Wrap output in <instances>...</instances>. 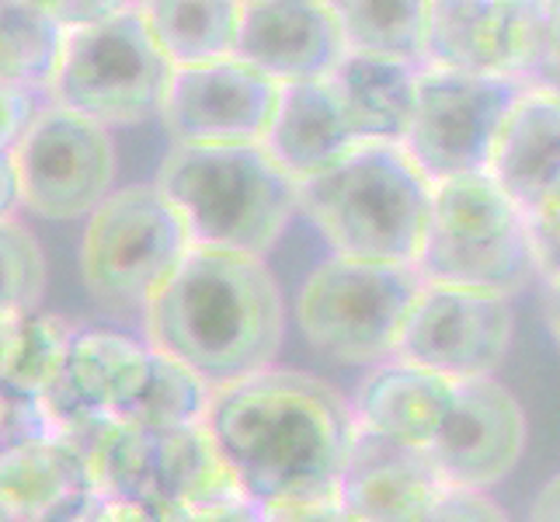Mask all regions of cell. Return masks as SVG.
I'll return each mask as SVG.
<instances>
[{
	"label": "cell",
	"instance_id": "6da1fadb",
	"mask_svg": "<svg viewBox=\"0 0 560 522\" xmlns=\"http://www.w3.org/2000/svg\"><path fill=\"white\" fill-rule=\"evenodd\" d=\"M206 425L241 488L268 512L338 498L359 436L352 401L320 376L279 366L212 394Z\"/></svg>",
	"mask_w": 560,
	"mask_h": 522
},
{
	"label": "cell",
	"instance_id": "7a4b0ae2",
	"mask_svg": "<svg viewBox=\"0 0 560 522\" xmlns=\"http://www.w3.org/2000/svg\"><path fill=\"white\" fill-rule=\"evenodd\" d=\"M147 341L199 373L212 391L272 370L285 335L282 289L265 258L191 247L150 300Z\"/></svg>",
	"mask_w": 560,
	"mask_h": 522
},
{
	"label": "cell",
	"instance_id": "3957f363",
	"mask_svg": "<svg viewBox=\"0 0 560 522\" xmlns=\"http://www.w3.org/2000/svg\"><path fill=\"white\" fill-rule=\"evenodd\" d=\"M435 182L400 143H359L300 182V212L335 255L418 262Z\"/></svg>",
	"mask_w": 560,
	"mask_h": 522
},
{
	"label": "cell",
	"instance_id": "277c9868",
	"mask_svg": "<svg viewBox=\"0 0 560 522\" xmlns=\"http://www.w3.org/2000/svg\"><path fill=\"white\" fill-rule=\"evenodd\" d=\"M185 217L196 247L265 258L300 212V185L265 143H171L153 178Z\"/></svg>",
	"mask_w": 560,
	"mask_h": 522
},
{
	"label": "cell",
	"instance_id": "5b68a950",
	"mask_svg": "<svg viewBox=\"0 0 560 522\" xmlns=\"http://www.w3.org/2000/svg\"><path fill=\"white\" fill-rule=\"evenodd\" d=\"M415 265L424 282L515 297L539 279L529 209L518 206L491 171L435 182L429 230Z\"/></svg>",
	"mask_w": 560,
	"mask_h": 522
},
{
	"label": "cell",
	"instance_id": "8992f818",
	"mask_svg": "<svg viewBox=\"0 0 560 522\" xmlns=\"http://www.w3.org/2000/svg\"><path fill=\"white\" fill-rule=\"evenodd\" d=\"M421 289L424 276L411 262L331 255L303 279L296 324L320 356L373 370L400 352Z\"/></svg>",
	"mask_w": 560,
	"mask_h": 522
},
{
	"label": "cell",
	"instance_id": "52a82bcc",
	"mask_svg": "<svg viewBox=\"0 0 560 522\" xmlns=\"http://www.w3.org/2000/svg\"><path fill=\"white\" fill-rule=\"evenodd\" d=\"M191 247L185 217L158 185L115 188L88 217L81 276L105 311L147 314Z\"/></svg>",
	"mask_w": 560,
	"mask_h": 522
},
{
	"label": "cell",
	"instance_id": "ba28073f",
	"mask_svg": "<svg viewBox=\"0 0 560 522\" xmlns=\"http://www.w3.org/2000/svg\"><path fill=\"white\" fill-rule=\"evenodd\" d=\"M115 192L112 129L49 102L4 150V217L28 209L38 220H88Z\"/></svg>",
	"mask_w": 560,
	"mask_h": 522
},
{
	"label": "cell",
	"instance_id": "9c48e42d",
	"mask_svg": "<svg viewBox=\"0 0 560 522\" xmlns=\"http://www.w3.org/2000/svg\"><path fill=\"white\" fill-rule=\"evenodd\" d=\"M175 63L167 60L147 18L129 11L67 35L49 98L108 129L140 126L161 115Z\"/></svg>",
	"mask_w": 560,
	"mask_h": 522
},
{
	"label": "cell",
	"instance_id": "30bf717a",
	"mask_svg": "<svg viewBox=\"0 0 560 522\" xmlns=\"http://www.w3.org/2000/svg\"><path fill=\"white\" fill-rule=\"evenodd\" d=\"M523 84L446 67H421L415 126L404 150L432 182L491 167L498 132Z\"/></svg>",
	"mask_w": 560,
	"mask_h": 522
},
{
	"label": "cell",
	"instance_id": "8fae6325",
	"mask_svg": "<svg viewBox=\"0 0 560 522\" xmlns=\"http://www.w3.org/2000/svg\"><path fill=\"white\" fill-rule=\"evenodd\" d=\"M512 327V297L491 293V289L424 282L397 356L429 366L453 383L485 380L505 362Z\"/></svg>",
	"mask_w": 560,
	"mask_h": 522
},
{
	"label": "cell",
	"instance_id": "7c38bea8",
	"mask_svg": "<svg viewBox=\"0 0 560 522\" xmlns=\"http://www.w3.org/2000/svg\"><path fill=\"white\" fill-rule=\"evenodd\" d=\"M282 84L241 56L175 67L161 123L171 143L244 147L265 143L276 123Z\"/></svg>",
	"mask_w": 560,
	"mask_h": 522
},
{
	"label": "cell",
	"instance_id": "4fadbf2b",
	"mask_svg": "<svg viewBox=\"0 0 560 522\" xmlns=\"http://www.w3.org/2000/svg\"><path fill=\"white\" fill-rule=\"evenodd\" d=\"M539 49V0H432L421 67L529 84Z\"/></svg>",
	"mask_w": 560,
	"mask_h": 522
},
{
	"label": "cell",
	"instance_id": "5bb4252c",
	"mask_svg": "<svg viewBox=\"0 0 560 522\" xmlns=\"http://www.w3.org/2000/svg\"><path fill=\"white\" fill-rule=\"evenodd\" d=\"M526 411L494 376L459 383L456 404L429 450L453 491H488L505 480L526 450Z\"/></svg>",
	"mask_w": 560,
	"mask_h": 522
},
{
	"label": "cell",
	"instance_id": "9a60e30c",
	"mask_svg": "<svg viewBox=\"0 0 560 522\" xmlns=\"http://www.w3.org/2000/svg\"><path fill=\"white\" fill-rule=\"evenodd\" d=\"M450 491V480L429 450L359 429L338 501L359 522H432Z\"/></svg>",
	"mask_w": 560,
	"mask_h": 522
},
{
	"label": "cell",
	"instance_id": "2e32d148",
	"mask_svg": "<svg viewBox=\"0 0 560 522\" xmlns=\"http://www.w3.org/2000/svg\"><path fill=\"white\" fill-rule=\"evenodd\" d=\"M237 56L272 81H327L349 56L327 0H244Z\"/></svg>",
	"mask_w": 560,
	"mask_h": 522
},
{
	"label": "cell",
	"instance_id": "e0dca14e",
	"mask_svg": "<svg viewBox=\"0 0 560 522\" xmlns=\"http://www.w3.org/2000/svg\"><path fill=\"white\" fill-rule=\"evenodd\" d=\"M153 373V345L112 327H77L70 341L67 376L46 404L60 425L84 415L129 418Z\"/></svg>",
	"mask_w": 560,
	"mask_h": 522
},
{
	"label": "cell",
	"instance_id": "ac0fdd59",
	"mask_svg": "<svg viewBox=\"0 0 560 522\" xmlns=\"http://www.w3.org/2000/svg\"><path fill=\"white\" fill-rule=\"evenodd\" d=\"M456 394L459 383L450 376L394 356L362 376L352 397V411L365 432L415 450H432L453 411Z\"/></svg>",
	"mask_w": 560,
	"mask_h": 522
},
{
	"label": "cell",
	"instance_id": "d6986e66",
	"mask_svg": "<svg viewBox=\"0 0 560 522\" xmlns=\"http://www.w3.org/2000/svg\"><path fill=\"white\" fill-rule=\"evenodd\" d=\"M362 140L338 98L331 77L282 88L279 112L265 147L296 185L338 164Z\"/></svg>",
	"mask_w": 560,
	"mask_h": 522
},
{
	"label": "cell",
	"instance_id": "ffe728a7",
	"mask_svg": "<svg viewBox=\"0 0 560 522\" xmlns=\"http://www.w3.org/2000/svg\"><path fill=\"white\" fill-rule=\"evenodd\" d=\"M509 196L529 212L560 185V94L523 84L488 167Z\"/></svg>",
	"mask_w": 560,
	"mask_h": 522
},
{
	"label": "cell",
	"instance_id": "44dd1931",
	"mask_svg": "<svg viewBox=\"0 0 560 522\" xmlns=\"http://www.w3.org/2000/svg\"><path fill=\"white\" fill-rule=\"evenodd\" d=\"M84 453L63 432L11 446L0 456V512L4 522H43L94 498Z\"/></svg>",
	"mask_w": 560,
	"mask_h": 522
},
{
	"label": "cell",
	"instance_id": "7402d4cb",
	"mask_svg": "<svg viewBox=\"0 0 560 522\" xmlns=\"http://www.w3.org/2000/svg\"><path fill=\"white\" fill-rule=\"evenodd\" d=\"M331 84L362 143L404 147L418 112L421 63L376 53H349L331 73Z\"/></svg>",
	"mask_w": 560,
	"mask_h": 522
},
{
	"label": "cell",
	"instance_id": "603a6c76",
	"mask_svg": "<svg viewBox=\"0 0 560 522\" xmlns=\"http://www.w3.org/2000/svg\"><path fill=\"white\" fill-rule=\"evenodd\" d=\"M137 8L175 67L237 56L244 0H137Z\"/></svg>",
	"mask_w": 560,
	"mask_h": 522
},
{
	"label": "cell",
	"instance_id": "cb8c5ba5",
	"mask_svg": "<svg viewBox=\"0 0 560 522\" xmlns=\"http://www.w3.org/2000/svg\"><path fill=\"white\" fill-rule=\"evenodd\" d=\"M158 498L178 509L209 506L241 495V480L206 421L153 436Z\"/></svg>",
	"mask_w": 560,
	"mask_h": 522
},
{
	"label": "cell",
	"instance_id": "d4e9b609",
	"mask_svg": "<svg viewBox=\"0 0 560 522\" xmlns=\"http://www.w3.org/2000/svg\"><path fill=\"white\" fill-rule=\"evenodd\" d=\"M0 348H4V391H18L28 397L49 401L67 376L70 341L73 332L63 317L56 314H0Z\"/></svg>",
	"mask_w": 560,
	"mask_h": 522
},
{
	"label": "cell",
	"instance_id": "484cf974",
	"mask_svg": "<svg viewBox=\"0 0 560 522\" xmlns=\"http://www.w3.org/2000/svg\"><path fill=\"white\" fill-rule=\"evenodd\" d=\"M349 53L421 63L432 0H327Z\"/></svg>",
	"mask_w": 560,
	"mask_h": 522
},
{
	"label": "cell",
	"instance_id": "4316f807",
	"mask_svg": "<svg viewBox=\"0 0 560 522\" xmlns=\"http://www.w3.org/2000/svg\"><path fill=\"white\" fill-rule=\"evenodd\" d=\"M67 35V28L32 8L28 0H4V84L49 94Z\"/></svg>",
	"mask_w": 560,
	"mask_h": 522
},
{
	"label": "cell",
	"instance_id": "83f0119b",
	"mask_svg": "<svg viewBox=\"0 0 560 522\" xmlns=\"http://www.w3.org/2000/svg\"><path fill=\"white\" fill-rule=\"evenodd\" d=\"M212 394L217 391H212L199 373H191L188 366H182L178 359H171V356L153 348L150 383H147L140 404L129 411L126 421L140 425V429H147L153 436L188 429V425L206 421Z\"/></svg>",
	"mask_w": 560,
	"mask_h": 522
},
{
	"label": "cell",
	"instance_id": "f1b7e54d",
	"mask_svg": "<svg viewBox=\"0 0 560 522\" xmlns=\"http://www.w3.org/2000/svg\"><path fill=\"white\" fill-rule=\"evenodd\" d=\"M0 255H4V306L0 314H35L46 297L49 268L43 244L18 212L0 223Z\"/></svg>",
	"mask_w": 560,
	"mask_h": 522
},
{
	"label": "cell",
	"instance_id": "f546056e",
	"mask_svg": "<svg viewBox=\"0 0 560 522\" xmlns=\"http://www.w3.org/2000/svg\"><path fill=\"white\" fill-rule=\"evenodd\" d=\"M60 432L49 404L43 397H28L18 391H4V450L25 446V442L46 439Z\"/></svg>",
	"mask_w": 560,
	"mask_h": 522
},
{
	"label": "cell",
	"instance_id": "4dcf8cb0",
	"mask_svg": "<svg viewBox=\"0 0 560 522\" xmlns=\"http://www.w3.org/2000/svg\"><path fill=\"white\" fill-rule=\"evenodd\" d=\"M32 8L49 14L56 25L67 32H81L91 25H102L108 18L129 11L137 0H28Z\"/></svg>",
	"mask_w": 560,
	"mask_h": 522
},
{
	"label": "cell",
	"instance_id": "1f68e13d",
	"mask_svg": "<svg viewBox=\"0 0 560 522\" xmlns=\"http://www.w3.org/2000/svg\"><path fill=\"white\" fill-rule=\"evenodd\" d=\"M529 84L560 94V0H539V49Z\"/></svg>",
	"mask_w": 560,
	"mask_h": 522
},
{
	"label": "cell",
	"instance_id": "d6a6232c",
	"mask_svg": "<svg viewBox=\"0 0 560 522\" xmlns=\"http://www.w3.org/2000/svg\"><path fill=\"white\" fill-rule=\"evenodd\" d=\"M529 220H533L539 279L560 276V185L529 212Z\"/></svg>",
	"mask_w": 560,
	"mask_h": 522
},
{
	"label": "cell",
	"instance_id": "836d02e7",
	"mask_svg": "<svg viewBox=\"0 0 560 522\" xmlns=\"http://www.w3.org/2000/svg\"><path fill=\"white\" fill-rule=\"evenodd\" d=\"M91 522H182L178 509L158 498H132V495H98Z\"/></svg>",
	"mask_w": 560,
	"mask_h": 522
},
{
	"label": "cell",
	"instance_id": "e575fe53",
	"mask_svg": "<svg viewBox=\"0 0 560 522\" xmlns=\"http://www.w3.org/2000/svg\"><path fill=\"white\" fill-rule=\"evenodd\" d=\"M432 522H512L488 491H450Z\"/></svg>",
	"mask_w": 560,
	"mask_h": 522
},
{
	"label": "cell",
	"instance_id": "d590c367",
	"mask_svg": "<svg viewBox=\"0 0 560 522\" xmlns=\"http://www.w3.org/2000/svg\"><path fill=\"white\" fill-rule=\"evenodd\" d=\"M178 519L182 522H268V509L261 506V501L250 498L247 491H241L234 498L209 501V506L178 509Z\"/></svg>",
	"mask_w": 560,
	"mask_h": 522
},
{
	"label": "cell",
	"instance_id": "8d00e7d4",
	"mask_svg": "<svg viewBox=\"0 0 560 522\" xmlns=\"http://www.w3.org/2000/svg\"><path fill=\"white\" fill-rule=\"evenodd\" d=\"M52 98L46 91H32V88H14L4 84V150L22 137V132L35 123V115L43 112Z\"/></svg>",
	"mask_w": 560,
	"mask_h": 522
},
{
	"label": "cell",
	"instance_id": "74e56055",
	"mask_svg": "<svg viewBox=\"0 0 560 522\" xmlns=\"http://www.w3.org/2000/svg\"><path fill=\"white\" fill-rule=\"evenodd\" d=\"M268 522H359L338 498L303 501V506H285L268 512Z\"/></svg>",
	"mask_w": 560,
	"mask_h": 522
},
{
	"label": "cell",
	"instance_id": "f35d334b",
	"mask_svg": "<svg viewBox=\"0 0 560 522\" xmlns=\"http://www.w3.org/2000/svg\"><path fill=\"white\" fill-rule=\"evenodd\" d=\"M529 522H560V474H553L547 485L539 488L529 509Z\"/></svg>",
	"mask_w": 560,
	"mask_h": 522
},
{
	"label": "cell",
	"instance_id": "ab89813d",
	"mask_svg": "<svg viewBox=\"0 0 560 522\" xmlns=\"http://www.w3.org/2000/svg\"><path fill=\"white\" fill-rule=\"evenodd\" d=\"M544 282V317H547V332L560 352V276L539 279Z\"/></svg>",
	"mask_w": 560,
	"mask_h": 522
},
{
	"label": "cell",
	"instance_id": "60d3db41",
	"mask_svg": "<svg viewBox=\"0 0 560 522\" xmlns=\"http://www.w3.org/2000/svg\"><path fill=\"white\" fill-rule=\"evenodd\" d=\"M94 501H98V495L88 498V501H81V506H70V509H63V512H56V515H49V519H43V522H91Z\"/></svg>",
	"mask_w": 560,
	"mask_h": 522
}]
</instances>
